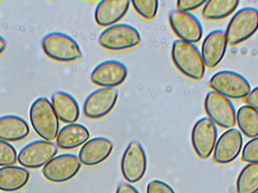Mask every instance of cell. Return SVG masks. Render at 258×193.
<instances>
[{"label": "cell", "instance_id": "1", "mask_svg": "<svg viewBox=\"0 0 258 193\" xmlns=\"http://www.w3.org/2000/svg\"><path fill=\"white\" fill-rule=\"evenodd\" d=\"M171 58L177 69L183 75L200 81L206 74V65L201 52L194 44L177 39L172 44Z\"/></svg>", "mask_w": 258, "mask_h": 193}, {"label": "cell", "instance_id": "2", "mask_svg": "<svg viewBox=\"0 0 258 193\" xmlns=\"http://www.w3.org/2000/svg\"><path fill=\"white\" fill-rule=\"evenodd\" d=\"M29 114L32 127L41 138L47 141L57 138L60 120L48 98L42 97L36 99L30 106Z\"/></svg>", "mask_w": 258, "mask_h": 193}, {"label": "cell", "instance_id": "3", "mask_svg": "<svg viewBox=\"0 0 258 193\" xmlns=\"http://www.w3.org/2000/svg\"><path fill=\"white\" fill-rule=\"evenodd\" d=\"M42 47L49 58L60 63H72L83 57L78 42L66 33H48L42 39Z\"/></svg>", "mask_w": 258, "mask_h": 193}, {"label": "cell", "instance_id": "4", "mask_svg": "<svg viewBox=\"0 0 258 193\" xmlns=\"http://www.w3.org/2000/svg\"><path fill=\"white\" fill-rule=\"evenodd\" d=\"M258 30V9L245 7L233 15L226 29L225 35L230 46L243 43Z\"/></svg>", "mask_w": 258, "mask_h": 193}, {"label": "cell", "instance_id": "5", "mask_svg": "<svg viewBox=\"0 0 258 193\" xmlns=\"http://www.w3.org/2000/svg\"><path fill=\"white\" fill-rule=\"evenodd\" d=\"M98 42L107 51L119 52L136 48L141 42L138 29L127 24H116L103 30Z\"/></svg>", "mask_w": 258, "mask_h": 193}, {"label": "cell", "instance_id": "6", "mask_svg": "<svg viewBox=\"0 0 258 193\" xmlns=\"http://www.w3.org/2000/svg\"><path fill=\"white\" fill-rule=\"evenodd\" d=\"M209 87L230 100L245 98L251 91V84L244 76L228 70L214 74L209 81Z\"/></svg>", "mask_w": 258, "mask_h": 193}, {"label": "cell", "instance_id": "7", "mask_svg": "<svg viewBox=\"0 0 258 193\" xmlns=\"http://www.w3.org/2000/svg\"><path fill=\"white\" fill-rule=\"evenodd\" d=\"M205 110L216 125L230 129L236 124V111L231 100L214 91H211L205 99Z\"/></svg>", "mask_w": 258, "mask_h": 193}, {"label": "cell", "instance_id": "8", "mask_svg": "<svg viewBox=\"0 0 258 193\" xmlns=\"http://www.w3.org/2000/svg\"><path fill=\"white\" fill-rule=\"evenodd\" d=\"M58 153L57 144L52 141L39 140L26 145L20 150L18 161L21 166L28 169L43 168Z\"/></svg>", "mask_w": 258, "mask_h": 193}, {"label": "cell", "instance_id": "9", "mask_svg": "<svg viewBox=\"0 0 258 193\" xmlns=\"http://www.w3.org/2000/svg\"><path fill=\"white\" fill-rule=\"evenodd\" d=\"M81 166L78 156L64 153L53 158L42 168V173L48 181L63 183L74 178L80 172Z\"/></svg>", "mask_w": 258, "mask_h": 193}, {"label": "cell", "instance_id": "10", "mask_svg": "<svg viewBox=\"0 0 258 193\" xmlns=\"http://www.w3.org/2000/svg\"><path fill=\"white\" fill-rule=\"evenodd\" d=\"M217 125L208 117L199 119L194 124L191 133V142L199 158L207 159L215 150L218 141Z\"/></svg>", "mask_w": 258, "mask_h": 193}, {"label": "cell", "instance_id": "11", "mask_svg": "<svg viewBox=\"0 0 258 193\" xmlns=\"http://www.w3.org/2000/svg\"><path fill=\"white\" fill-rule=\"evenodd\" d=\"M147 158L140 143L132 141L124 152L121 161V171L124 178L131 183L139 182L145 175Z\"/></svg>", "mask_w": 258, "mask_h": 193}, {"label": "cell", "instance_id": "12", "mask_svg": "<svg viewBox=\"0 0 258 193\" xmlns=\"http://www.w3.org/2000/svg\"><path fill=\"white\" fill-rule=\"evenodd\" d=\"M169 23L180 40L194 44L200 42L203 37V25L200 20L190 12L173 10L169 14Z\"/></svg>", "mask_w": 258, "mask_h": 193}, {"label": "cell", "instance_id": "13", "mask_svg": "<svg viewBox=\"0 0 258 193\" xmlns=\"http://www.w3.org/2000/svg\"><path fill=\"white\" fill-rule=\"evenodd\" d=\"M117 91L115 89L101 88L92 92L86 99L83 112L88 118L100 119L108 115L117 102Z\"/></svg>", "mask_w": 258, "mask_h": 193}, {"label": "cell", "instance_id": "14", "mask_svg": "<svg viewBox=\"0 0 258 193\" xmlns=\"http://www.w3.org/2000/svg\"><path fill=\"white\" fill-rule=\"evenodd\" d=\"M243 142V136L239 129L233 127L226 131L217 141L214 161L220 165L231 163L240 154Z\"/></svg>", "mask_w": 258, "mask_h": 193}, {"label": "cell", "instance_id": "15", "mask_svg": "<svg viewBox=\"0 0 258 193\" xmlns=\"http://www.w3.org/2000/svg\"><path fill=\"white\" fill-rule=\"evenodd\" d=\"M127 76L128 69L124 63L110 60L99 63L92 71L90 78L95 86L114 89L125 81Z\"/></svg>", "mask_w": 258, "mask_h": 193}, {"label": "cell", "instance_id": "16", "mask_svg": "<svg viewBox=\"0 0 258 193\" xmlns=\"http://www.w3.org/2000/svg\"><path fill=\"white\" fill-rule=\"evenodd\" d=\"M227 47L225 32L221 30L210 32L202 44V57L206 68L214 69L218 67L225 56Z\"/></svg>", "mask_w": 258, "mask_h": 193}, {"label": "cell", "instance_id": "17", "mask_svg": "<svg viewBox=\"0 0 258 193\" xmlns=\"http://www.w3.org/2000/svg\"><path fill=\"white\" fill-rule=\"evenodd\" d=\"M113 142L108 138L98 137L89 139L82 147L79 159L83 165L95 167L107 160L113 150Z\"/></svg>", "mask_w": 258, "mask_h": 193}, {"label": "cell", "instance_id": "18", "mask_svg": "<svg viewBox=\"0 0 258 193\" xmlns=\"http://www.w3.org/2000/svg\"><path fill=\"white\" fill-rule=\"evenodd\" d=\"M130 4L128 0H102L95 9V21L102 27L118 24L126 15Z\"/></svg>", "mask_w": 258, "mask_h": 193}, {"label": "cell", "instance_id": "19", "mask_svg": "<svg viewBox=\"0 0 258 193\" xmlns=\"http://www.w3.org/2000/svg\"><path fill=\"white\" fill-rule=\"evenodd\" d=\"M89 138L90 132L86 126L79 123H72L66 124L59 130L56 144L61 150H75L84 145Z\"/></svg>", "mask_w": 258, "mask_h": 193}, {"label": "cell", "instance_id": "20", "mask_svg": "<svg viewBox=\"0 0 258 193\" xmlns=\"http://www.w3.org/2000/svg\"><path fill=\"white\" fill-rule=\"evenodd\" d=\"M30 127L25 119L15 115L0 117V140L6 142H18L30 135Z\"/></svg>", "mask_w": 258, "mask_h": 193}, {"label": "cell", "instance_id": "21", "mask_svg": "<svg viewBox=\"0 0 258 193\" xmlns=\"http://www.w3.org/2000/svg\"><path fill=\"white\" fill-rule=\"evenodd\" d=\"M51 102L56 115L62 122L72 124L78 121L80 106L72 95L64 92H57L51 97Z\"/></svg>", "mask_w": 258, "mask_h": 193}, {"label": "cell", "instance_id": "22", "mask_svg": "<svg viewBox=\"0 0 258 193\" xmlns=\"http://www.w3.org/2000/svg\"><path fill=\"white\" fill-rule=\"evenodd\" d=\"M30 172L24 167L10 165L0 168V190L13 192L25 187L30 180Z\"/></svg>", "mask_w": 258, "mask_h": 193}, {"label": "cell", "instance_id": "23", "mask_svg": "<svg viewBox=\"0 0 258 193\" xmlns=\"http://www.w3.org/2000/svg\"><path fill=\"white\" fill-rule=\"evenodd\" d=\"M239 3L238 0H210L203 6L202 15L206 21H221L233 15Z\"/></svg>", "mask_w": 258, "mask_h": 193}, {"label": "cell", "instance_id": "24", "mask_svg": "<svg viewBox=\"0 0 258 193\" xmlns=\"http://www.w3.org/2000/svg\"><path fill=\"white\" fill-rule=\"evenodd\" d=\"M239 131L248 138L258 137V110L249 105H243L236 112Z\"/></svg>", "mask_w": 258, "mask_h": 193}, {"label": "cell", "instance_id": "25", "mask_svg": "<svg viewBox=\"0 0 258 193\" xmlns=\"http://www.w3.org/2000/svg\"><path fill=\"white\" fill-rule=\"evenodd\" d=\"M258 192V164L245 165L236 181V192L257 193Z\"/></svg>", "mask_w": 258, "mask_h": 193}, {"label": "cell", "instance_id": "26", "mask_svg": "<svg viewBox=\"0 0 258 193\" xmlns=\"http://www.w3.org/2000/svg\"><path fill=\"white\" fill-rule=\"evenodd\" d=\"M131 3L137 13L144 19L150 21L156 18L159 9L157 0H133Z\"/></svg>", "mask_w": 258, "mask_h": 193}, {"label": "cell", "instance_id": "27", "mask_svg": "<svg viewBox=\"0 0 258 193\" xmlns=\"http://www.w3.org/2000/svg\"><path fill=\"white\" fill-rule=\"evenodd\" d=\"M18 161V154L15 147L0 140V168L15 165Z\"/></svg>", "mask_w": 258, "mask_h": 193}, {"label": "cell", "instance_id": "28", "mask_svg": "<svg viewBox=\"0 0 258 193\" xmlns=\"http://www.w3.org/2000/svg\"><path fill=\"white\" fill-rule=\"evenodd\" d=\"M242 160L246 163L258 164V137L250 140L244 146Z\"/></svg>", "mask_w": 258, "mask_h": 193}, {"label": "cell", "instance_id": "29", "mask_svg": "<svg viewBox=\"0 0 258 193\" xmlns=\"http://www.w3.org/2000/svg\"><path fill=\"white\" fill-rule=\"evenodd\" d=\"M206 1L202 0H178L177 2V10L182 12H189L197 10L204 6Z\"/></svg>", "mask_w": 258, "mask_h": 193}, {"label": "cell", "instance_id": "30", "mask_svg": "<svg viewBox=\"0 0 258 193\" xmlns=\"http://www.w3.org/2000/svg\"><path fill=\"white\" fill-rule=\"evenodd\" d=\"M147 193H175L169 185L162 180H154L147 185Z\"/></svg>", "mask_w": 258, "mask_h": 193}, {"label": "cell", "instance_id": "31", "mask_svg": "<svg viewBox=\"0 0 258 193\" xmlns=\"http://www.w3.org/2000/svg\"><path fill=\"white\" fill-rule=\"evenodd\" d=\"M245 99L247 105H249L258 110V86L253 89Z\"/></svg>", "mask_w": 258, "mask_h": 193}, {"label": "cell", "instance_id": "32", "mask_svg": "<svg viewBox=\"0 0 258 193\" xmlns=\"http://www.w3.org/2000/svg\"><path fill=\"white\" fill-rule=\"evenodd\" d=\"M116 193H140L129 183H122L118 186Z\"/></svg>", "mask_w": 258, "mask_h": 193}, {"label": "cell", "instance_id": "33", "mask_svg": "<svg viewBox=\"0 0 258 193\" xmlns=\"http://www.w3.org/2000/svg\"><path fill=\"white\" fill-rule=\"evenodd\" d=\"M7 48V43H6V39L0 36V55L4 53Z\"/></svg>", "mask_w": 258, "mask_h": 193}, {"label": "cell", "instance_id": "34", "mask_svg": "<svg viewBox=\"0 0 258 193\" xmlns=\"http://www.w3.org/2000/svg\"><path fill=\"white\" fill-rule=\"evenodd\" d=\"M257 193H258V192Z\"/></svg>", "mask_w": 258, "mask_h": 193}]
</instances>
